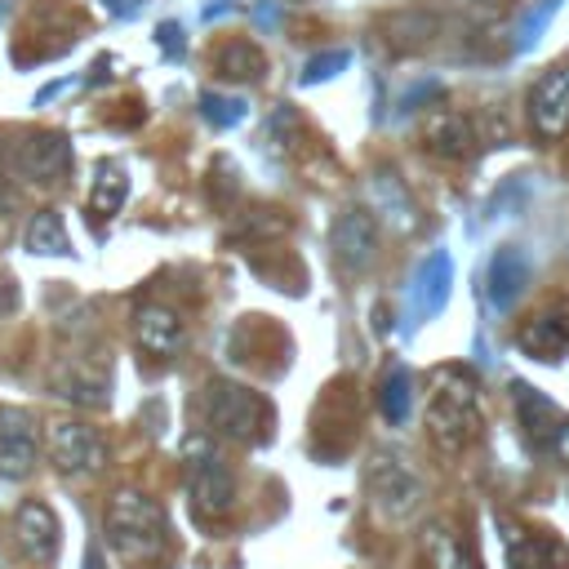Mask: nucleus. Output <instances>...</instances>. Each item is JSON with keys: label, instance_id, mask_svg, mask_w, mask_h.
<instances>
[{"label": "nucleus", "instance_id": "nucleus-1", "mask_svg": "<svg viewBox=\"0 0 569 569\" xmlns=\"http://www.w3.org/2000/svg\"><path fill=\"white\" fill-rule=\"evenodd\" d=\"M107 547L129 565H151L169 551V520L142 489H116L102 511Z\"/></svg>", "mask_w": 569, "mask_h": 569}, {"label": "nucleus", "instance_id": "nucleus-2", "mask_svg": "<svg viewBox=\"0 0 569 569\" xmlns=\"http://www.w3.org/2000/svg\"><path fill=\"white\" fill-rule=\"evenodd\" d=\"M427 431L436 449L462 453L476 431H480V400H476V378L467 369H445L436 373V391L427 405Z\"/></svg>", "mask_w": 569, "mask_h": 569}, {"label": "nucleus", "instance_id": "nucleus-3", "mask_svg": "<svg viewBox=\"0 0 569 569\" xmlns=\"http://www.w3.org/2000/svg\"><path fill=\"white\" fill-rule=\"evenodd\" d=\"M200 409H204V427L231 445H258L271 431V405L231 378H209Z\"/></svg>", "mask_w": 569, "mask_h": 569}, {"label": "nucleus", "instance_id": "nucleus-4", "mask_svg": "<svg viewBox=\"0 0 569 569\" xmlns=\"http://www.w3.org/2000/svg\"><path fill=\"white\" fill-rule=\"evenodd\" d=\"M187 493H191V507L204 520H222L236 507V476H231V467L222 462V453L213 449L209 436L187 440Z\"/></svg>", "mask_w": 569, "mask_h": 569}, {"label": "nucleus", "instance_id": "nucleus-5", "mask_svg": "<svg viewBox=\"0 0 569 569\" xmlns=\"http://www.w3.org/2000/svg\"><path fill=\"white\" fill-rule=\"evenodd\" d=\"M9 173L36 187H58L71 173V142L62 133H27L9 147Z\"/></svg>", "mask_w": 569, "mask_h": 569}, {"label": "nucleus", "instance_id": "nucleus-6", "mask_svg": "<svg viewBox=\"0 0 569 569\" xmlns=\"http://www.w3.org/2000/svg\"><path fill=\"white\" fill-rule=\"evenodd\" d=\"M49 458L62 476H93L107 467V440L98 427L67 418L49 427Z\"/></svg>", "mask_w": 569, "mask_h": 569}, {"label": "nucleus", "instance_id": "nucleus-7", "mask_svg": "<svg viewBox=\"0 0 569 569\" xmlns=\"http://www.w3.org/2000/svg\"><path fill=\"white\" fill-rule=\"evenodd\" d=\"M525 116H529V129L542 138V142H556L569 133V76L565 71H547L533 80L529 98H525Z\"/></svg>", "mask_w": 569, "mask_h": 569}, {"label": "nucleus", "instance_id": "nucleus-8", "mask_svg": "<svg viewBox=\"0 0 569 569\" xmlns=\"http://www.w3.org/2000/svg\"><path fill=\"white\" fill-rule=\"evenodd\" d=\"M40 458V436L27 409L0 405V476L4 480H27Z\"/></svg>", "mask_w": 569, "mask_h": 569}, {"label": "nucleus", "instance_id": "nucleus-9", "mask_svg": "<svg viewBox=\"0 0 569 569\" xmlns=\"http://www.w3.org/2000/svg\"><path fill=\"white\" fill-rule=\"evenodd\" d=\"M369 489H373V507L387 520H405L418 502H422V485L409 467H400L396 458H378L369 471Z\"/></svg>", "mask_w": 569, "mask_h": 569}, {"label": "nucleus", "instance_id": "nucleus-10", "mask_svg": "<svg viewBox=\"0 0 569 569\" xmlns=\"http://www.w3.org/2000/svg\"><path fill=\"white\" fill-rule=\"evenodd\" d=\"M529 284V253L520 244H502L485 267V298L493 311H511Z\"/></svg>", "mask_w": 569, "mask_h": 569}, {"label": "nucleus", "instance_id": "nucleus-11", "mask_svg": "<svg viewBox=\"0 0 569 569\" xmlns=\"http://www.w3.org/2000/svg\"><path fill=\"white\" fill-rule=\"evenodd\" d=\"M13 538H18V547L27 551V560L49 565V560L58 556V516H53L40 498H27V502L13 511Z\"/></svg>", "mask_w": 569, "mask_h": 569}, {"label": "nucleus", "instance_id": "nucleus-12", "mask_svg": "<svg viewBox=\"0 0 569 569\" xmlns=\"http://www.w3.org/2000/svg\"><path fill=\"white\" fill-rule=\"evenodd\" d=\"M373 253H378V222L365 209H347L333 222V258L347 271H365L373 262Z\"/></svg>", "mask_w": 569, "mask_h": 569}, {"label": "nucleus", "instance_id": "nucleus-13", "mask_svg": "<svg viewBox=\"0 0 569 569\" xmlns=\"http://www.w3.org/2000/svg\"><path fill=\"white\" fill-rule=\"evenodd\" d=\"M133 338H138V347L147 351V356H178L182 351V342H187V329H182V320H178V311H169V307H160V302H142L138 311H133Z\"/></svg>", "mask_w": 569, "mask_h": 569}, {"label": "nucleus", "instance_id": "nucleus-14", "mask_svg": "<svg viewBox=\"0 0 569 569\" xmlns=\"http://www.w3.org/2000/svg\"><path fill=\"white\" fill-rule=\"evenodd\" d=\"M511 396H516V418H520V431H525L529 449L547 458V445H551V436L560 431L565 413H560L547 396H538L529 382H516V387H511Z\"/></svg>", "mask_w": 569, "mask_h": 569}, {"label": "nucleus", "instance_id": "nucleus-15", "mask_svg": "<svg viewBox=\"0 0 569 569\" xmlns=\"http://www.w3.org/2000/svg\"><path fill=\"white\" fill-rule=\"evenodd\" d=\"M418 556H422V569H476L467 542L458 538L453 525L445 520H427L422 533H418Z\"/></svg>", "mask_w": 569, "mask_h": 569}, {"label": "nucleus", "instance_id": "nucleus-16", "mask_svg": "<svg viewBox=\"0 0 569 569\" xmlns=\"http://www.w3.org/2000/svg\"><path fill=\"white\" fill-rule=\"evenodd\" d=\"M449 276H453V262L449 253H431L418 271H413V284H409V307L413 316H436L449 298Z\"/></svg>", "mask_w": 569, "mask_h": 569}, {"label": "nucleus", "instance_id": "nucleus-17", "mask_svg": "<svg viewBox=\"0 0 569 569\" xmlns=\"http://www.w3.org/2000/svg\"><path fill=\"white\" fill-rule=\"evenodd\" d=\"M422 138H427L431 156H440V160H462V156H471V147H476V129H471V120L458 116V111L431 116V124H427Z\"/></svg>", "mask_w": 569, "mask_h": 569}, {"label": "nucleus", "instance_id": "nucleus-18", "mask_svg": "<svg viewBox=\"0 0 569 569\" xmlns=\"http://www.w3.org/2000/svg\"><path fill=\"white\" fill-rule=\"evenodd\" d=\"M213 71L231 84H253L267 71V53L253 40H222L213 49Z\"/></svg>", "mask_w": 569, "mask_h": 569}, {"label": "nucleus", "instance_id": "nucleus-19", "mask_svg": "<svg viewBox=\"0 0 569 569\" xmlns=\"http://www.w3.org/2000/svg\"><path fill=\"white\" fill-rule=\"evenodd\" d=\"M129 196V173L120 160H98L89 178V213L93 218H116Z\"/></svg>", "mask_w": 569, "mask_h": 569}, {"label": "nucleus", "instance_id": "nucleus-20", "mask_svg": "<svg viewBox=\"0 0 569 569\" xmlns=\"http://www.w3.org/2000/svg\"><path fill=\"white\" fill-rule=\"evenodd\" d=\"M516 342H520V351H529L533 360H556V356L569 351V320L542 311V316H533V320L520 329Z\"/></svg>", "mask_w": 569, "mask_h": 569}, {"label": "nucleus", "instance_id": "nucleus-21", "mask_svg": "<svg viewBox=\"0 0 569 569\" xmlns=\"http://www.w3.org/2000/svg\"><path fill=\"white\" fill-rule=\"evenodd\" d=\"M511 569H569V551L551 533H525L511 542Z\"/></svg>", "mask_w": 569, "mask_h": 569}, {"label": "nucleus", "instance_id": "nucleus-22", "mask_svg": "<svg viewBox=\"0 0 569 569\" xmlns=\"http://www.w3.org/2000/svg\"><path fill=\"white\" fill-rule=\"evenodd\" d=\"M27 249L31 253H58V258L71 253V240H67V227H62V213L58 209L31 213V222H27Z\"/></svg>", "mask_w": 569, "mask_h": 569}, {"label": "nucleus", "instance_id": "nucleus-23", "mask_svg": "<svg viewBox=\"0 0 569 569\" xmlns=\"http://www.w3.org/2000/svg\"><path fill=\"white\" fill-rule=\"evenodd\" d=\"M409 409H413V378H409V369L396 365V369H387V378L378 387V413L387 422H405Z\"/></svg>", "mask_w": 569, "mask_h": 569}, {"label": "nucleus", "instance_id": "nucleus-24", "mask_svg": "<svg viewBox=\"0 0 569 569\" xmlns=\"http://www.w3.org/2000/svg\"><path fill=\"white\" fill-rule=\"evenodd\" d=\"M200 116H204L209 124L227 129V124H240V120H244V102L222 98V93H200Z\"/></svg>", "mask_w": 569, "mask_h": 569}, {"label": "nucleus", "instance_id": "nucleus-25", "mask_svg": "<svg viewBox=\"0 0 569 569\" xmlns=\"http://www.w3.org/2000/svg\"><path fill=\"white\" fill-rule=\"evenodd\" d=\"M347 62H351V53H347V49H329V53H316V58L302 67V84H320V80L338 76Z\"/></svg>", "mask_w": 569, "mask_h": 569}, {"label": "nucleus", "instance_id": "nucleus-26", "mask_svg": "<svg viewBox=\"0 0 569 569\" xmlns=\"http://www.w3.org/2000/svg\"><path fill=\"white\" fill-rule=\"evenodd\" d=\"M18 311V284L13 280H0V316Z\"/></svg>", "mask_w": 569, "mask_h": 569}, {"label": "nucleus", "instance_id": "nucleus-27", "mask_svg": "<svg viewBox=\"0 0 569 569\" xmlns=\"http://www.w3.org/2000/svg\"><path fill=\"white\" fill-rule=\"evenodd\" d=\"M13 209V182L0 173V213H9Z\"/></svg>", "mask_w": 569, "mask_h": 569}, {"label": "nucleus", "instance_id": "nucleus-28", "mask_svg": "<svg viewBox=\"0 0 569 569\" xmlns=\"http://www.w3.org/2000/svg\"><path fill=\"white\" fill-rule=\"evenodd\" d=\"M84 569H102V551H98V547H89V556H84Z\"/></svg>", "mask_w": 569, "mask_h": 569}]
</instances>
